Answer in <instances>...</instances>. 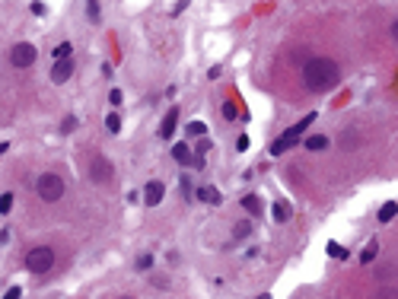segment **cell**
Listing matches in <instances>:
<instances>
[{
	"label": "cell",
	"instance_id": "6da1fadb",
	"mask_svg": "<svg viewBox=\"0 0 398 299\" xmlns=\"http://www.w3.org/2000/svg\"><path fill=\"white\" fill-rule=\"evenodd\" d=\"M338 77H341V70H338V64L328 61V57H312V61L303 67V83L316 92L331 89L338 83Z\"/></svg>",
	"mask_w": 398,
	"mask_h": 299
},
{
	"label": "cell",
	"instance_id": "7a4b0ae2",
	"mask_svg": "<svg viewBox=\"0 0 398 299\" xmlns=\"http://www.w3.org/2000/svg\"><path fill=\"white\" fill-rule=\"evenodd\" d=\"M312 121H316V115H312V112H309V115L303 118V121H296L293 127H287V130H284V134H281V137H277V140L271 143V156H281V153H284V150H290V147H293V143L299 140V134H303V130H306V127H309Z\"/></svg>",
	"mask_w": 398,
	"mask_h": 299
},
{
	"label": "cell",
	"instance_id": "3957f363",
	"mask_svg": "<svg viewBox=\"0 0 398 299\" xmlns=\"http://www.w3.org/2000/svg\"><path fill=\"white\" fill-rule=\"evenodd\" d=\"M35 191H39L42 201L54 204V201L64 197V178L54 175V172H45V175H39V182H35Z\"/></svg>",
	"mask_w": 398,
	"mask_h": 299
},
{
	"label": "cell",
	"instance_id": "277c9868",
	"mask_svg": "<svg viewBox=\"0 0 398 299\" xmlns=\"http://www.w3.org/2000/svg\"><path fill=\"white\" fill-rule=\"evenodd\" d=\"M26 268L32 274H45V271H51L54 268V252L48 245H39V248H32V252L26 255Z\"/></svg>",
	"mask_w": 398,
	"mask_h": 299
},
{
	"label": "cell",
	"instance_id": "5b68a950",
	"mask_svg": "<svg viewBox=\"0 0 398 299\" xmlns=\"http://www.w3.org/2000/svg\"><path fill=\"white\" fill-rule=\"evenodd\" d=\"M35 57H39L35 45L32 42H19V45H13V51H10V64L19 67V70H26V67L35 64Z\"/></svg>",
	"mask_w": 398,
	"mask_h": 299
},
{
	"label": "cell",
	"instance_id": "8992f818",
	"mask_svg": "<svg viewBox=\"0 0 398 299\" xmlns=\"http://www.w3.org/2000/svg\"><path fill=\"white\" fill-rule=\"evenodd\" d=\"M93 182H108V178H112V162L108 159H102V156H96L93 159Z\"/></svg>",
	"mask_w": 398,
	"mask_h": 299
},
{
	"label": "cell",
	"instance_id": "52a82bcc",
	"mask_svg": "<svg viewBox=\"0 0 398 299\" xmlns=\"http://www.w3.org/2000/svg\"><path fill=\"white\" fill-rule=\"evenodd\" d=\"M163 194H166V188H163V182H150L147 188H143V204H150V207H156L163 201Z\"/></svg>",
	"mask_w": 398,
	"mask_h": 299
},
{
	"label": "cell",
	"instance_id": "ba28073f",
	"mask_svg": "<svg viewBox=\"0 0 398 299\" xmlns=\"http://www.w3.org/2000/svg\"><path fill=\"white\" fill-rule=\"evenodd\" d=\"M70 74H74V61H54V67H51V80L54 83H64V80H70Z\"/></svg>",
	"mask_w": 398,
	"mask_h": 299
},
{
	"label": "cell",
	"instance_id": "9c48e42d",
	"mask_svg": "<svg viewBox=\"0 0 398 299\" xmlns=\"http://www.w3.org/2000/svg\"><path fill=\"white\" fill-rule=\"evenodd\" d=\"M175 124H178V109H169V115L163 118L160 137H163V140H172V134H175Z\"/></svg>",
	"mask_w": 398,
	"mask_h": 299
},
{
	"label": "cell",
	"instance_id": "30bf717a",
	"mask_svg": "<svg viewBox=\"0 0 398 299\" xmlns=\"http://www.w3.org/2000/svg\"><path fill=\"white\" fill-rule=\"evenodd\" d=\"M172 156L182 162V165H191V162H195V153L188 150V143H175V147H172Z\"/></svg>",
	"mask_w": 398,
	"mask_h": 299
},
{
	"label": "cell",
	"instance_id": "8fae6325",
	"mask_svg": "<svg viewBox=\"0 0 398 299\" xmlns=\"http://www.w3.org/2000/svg\"><path fill=\"white\" fill-rule=\"evenodd\" d=\"M395 213H398V204H395V201H385L382 210H379V223H392Z\"/></svg>",
	"mask_w": 398,
	"mask_h": 299
},
{
	"label": "cell",
	"instance_id": "7c38bea8",
	"mask_svg": "<svg viewBox=\"0 0 398 299\" xmlns=\"http://www.w3.org/2000/svg\"><path fill=\"white\" fill-rule=\"evenodd\" d=\"M303 143H306V150H325V147H328V137H325V134H312Z\"/></svg>",
	"mask_w": 398,
	"mask_h": 299
},
{
	"label": "cell",
	"instance_id": "4fadbf2b",
	"mask_svg": "<svg viewBox=\"0 0 398 299\" xmlns=\"http://www.w3.org/2000/svg\"><path fill=\"white\" fill-rule=\"evenodd\" d=\"M242 207L252 213V217H258V213H261V197H255V194H246V197H242Z\"/></svg>",
	"mask_w": 398,
	"mask_h": 299
},
{
	"label": "cell",
	"instance_id": "5bb4252c",
	"mask_svg": "<svg viewBox=\"0 0 398 299\" xmlns=\"http://www.w3.org/2000/svg\"><path fill=\"white\" fill-rule=\"evenodd\" d=\"M290 204H287V201H277V204H274V220L277 223H284V220H290Z\"/></svg>",
	"mask_w": 398,
	"mask_h": 299
},
{
	"label": "cell",
	"instance_id": "9a60e30c",
	"mask_svg": "<svg viewBox=\"0 0 398 299\" xmlns=\"http://www.w3.org/2000/svg\"><path fill=\"white\" fill-rule=\"evenodd\" d=\"M198 197H201V201H210V204H220V201H223V197H220V191H217L213 185L201 188V191H198Z\"/></svg>",
	"mask_w": 398,
	"mask_h": 299
},
{
	"label": "cell",
	"instance_id": "2e32d148",
	"mask_svg": "<svg viewBox=\"0 0 398 299\" xmlns=\"http://www.w3.org/2000/svg\"><path fill=\"white\" fill-rule=\"evenodd\" d=\"M105 127L112 130V134H118V130H121V118H118L115 112H108V115H105Z\"/></svg>",
	"mask_w": 398,
	"mask_h": 299
},
{
	"label": "cell",
	"instance_id": "e0dca14e",
	"mask_svg": "<svg viewBox=\"0 0 398 299\" xmlns=\"http://www.w3.org/2000/svg\"><path fill=\"white\" fill-rule=\"evenodd\" d=\"M252 232V223L249 220H242V223H236V229H233V239H246Z\"/></svg>",
	"mask_w": 398,
	"mask_h": 299
},
{
	"label": "cell",
	"instance_id": "ac0fdd59",
	"mask_svg": "<svg viewBox=\"0 0 398 299\" xmlns=\"http://www.w3.org/2000/svg\"><path fill=\"white\" fill-rule=\"evenodd\" d=\"M67 57H70V42H61L54 48V61H67Z\"/></svg>",
	"mask_w": 398,
	"mask_h": 299
},
{
	"label": "cell",
	"instance_id": "d6986e66",
	"mask_svg": "<svg viewBox=\"0 0 398 299\" xmlns=\"http://www.w3.org/2000/svg\"><path fill=\"white\" fill-rule=\"evenodd\" d=\"M185 130H188V137H204V134H207V127H204L201 121H191Z\"/></svg>",
	"mask_w": 398,
	"mask_h": 299
},
{
	"label": "cell",
	"instance_id": "ffe728a7",
	"mask_svg": "<svg viewBox=\"0 0 398 299\" xmlns=\"http://www.w3.org/2000/svg\"><path fill=\"white\" fill-rule=\"evenodd\" d=\"M376 245H379V242H370V245H366V252H363V255H360V261H363V264H370V261H373V258H376V252H379V248H376Z\"/></svg>",
	"mask_w": 398,
	"mask_h": 299
},
{
	"label": "cell",
	"instance_id": "44dd1931",
	"mask_svg": "<svg viewBox=\"0 0 398 299\" xmlns=\"http://www.w3.org/2000/svg\"><path fill=\"white\" fill-rule=\"evenodd\" d=\"M207 150H210V140L204 137V140L198 143V150H195V159H204V156H207Z\"/></svg>",
	"mask_w": 398,
	"mask_h": 299
},
{
	"label": "cell",
	"instance_id": "7402d4cb",
	"mask_svg": "<svg viewBox=\"0 0 398 299\" xmlns=\"http://www.w3.org/2000/svg\"><path fill=\"white\" fill-rule=\"evenodd\" d=\"M10 207H13V194H4V197H0V213L7 217V213H10Z\"/></svg>",
	"mask_w": 398,
	"mask_h": 299
},
{
	"label": "cell",
	"instance_id": "603a6c76",
	"mask_svg": "<svg viewBox=\"0 0 398 299\" xmlns=\"http://www.w3.org/2000/svg\"><path fill=\"white\" fill-rule=\"evenodd\" d=\"M236 115H239V112H236V105H233V102H223V118H226V121H233Z\"/></svg>",
	"mask_w": 398,
	"mask_h": 299
},
{
	"label": "cell",
	"instance_id": "cb8c5ba5",
	"mask_svg": "<svg viewBox=\"0 0 398 299\" xmlns=\"http://www.w3.org/2000/svg\"><path fill=\"white\" fill-rule=\"evenodd\" d=\"M74 127H77V118H74V115H67V118H64V124H61V130H64V134H70Z\"/></svg>",
	"mask_w": 398,
	"mask_h": 299
},
{
	"label": "cell",
	"instance_id": "d4e9b609",
	"mask_svg": "<svg viewBox=\"0 0 398 299\" xmlns=\"http://www.w3.org/2000/svg\"><path fill=\"white\" fill-rule=\"evenodd\" d=\"M328 255H331V258H347V252H344L341 245H334V242L328 245Z\"/></svg>",
	"mask_w": 398,
	"mask_h": 299
},
{
	"label": "cell",
	"instance_id": "484cf974",
	"mask_svg": "<svg viewBox=\"0 0 398 299\" xmlns=\"http://www.w3.org/2000/svg\"><path fill=\"white\" fill-rule=\"evenodd\" d=\"M178 188H182V194H185V197H191V178H188V175H182V182H178Z\"/></svg>",
	"mask_w": 398,
	"mask_h": 299
},
{
	"label": "cell",
	"instance_id": "4316f807",
	"mask_svg": "<svg viewBox=\"0 0 398 299\" xmlns=\"http://www.w3.org/2000/svg\"><path fill=\"white\" fill-rule=\"evenodd\" d=\"M86 13H89V19H99V4H96V0L86 4Z\"/></svg>",
	"mask_w": 398,
	"mask_h": 299
},
{
	"label": "cell",
	"instance_id": "83f0119b",
	"mask_svg": "<svg viewBox=\"0 0 398 299\" xmlns=\"http://www.w3.org/2000/svg\"><path fill=\"white\" fill-rule=\"evenodd\" d=\"M150 264H153V258H150V255H140V258H137V268H140V271H147Z\"/></svg>",
	"mask_w": 398,
	"mask_h": 299
},
{
	"label": "cell",
	"instance_id": "f1b7e54d",
	"mask_svg": "<svg viewBox=\"0 0 398 299\" xmlns=\"http://www.w3.org/2000/svg\"><path fill=\"white\" fill-rule=\"evenodd\" d=\"M22 296V290H19V286H10V290L4 293V299H19Z\"/></svg>",
	"mask_w": 398,
	"mask_h": 299
},
{
	"label": "cell",
	"instance_id": "f546056e",
	"mask_svg": "<svg viewBox=\"0 0 398 299\" xmlns=\"http://www.w3.org/2000/svg\"><path fill=\"white\" fill-rule=\"evenodd\" d=\"M236 150H239V153H246V150H249V137H246V134L236 140Z\"/></svg>",
	"mask_w": 398,
	"mask_h": 299
},
{
	"label": "cell",
	"instance_id": "4dcf8cb0",
	"mask_svg": "<svg viewBox=\"0 0 398 299\" xmlns=\"http://www.w3.org/2000/svg\"><path fill=\"white\" fill-rule=\"evenodd\" d=\"M108 99H112V105H121V89H112V92H108Z\"/></svg>",
	"mask_w": 398,
	"mask_h": 299
},
{
	"label": "cell",
	"instance_id": "1f68e13d",
	"mask_svg": "<svg viewBox=\"0 0 398 299\" xmlns=\"http://www.w3.org/2000/svg\"><path fill=\"white\" fill-rule=\"evenodd\" d=\"M32 13L35 16H45V4H32Z\"/></svg>",
	"mask_w": 398,
	"mask_h": 299
},
{
	"label": "cell",
	"instance_id": "d6a6232c",
	"mask_svg": "<svg viewBox=\"0 0 398 299\" xmlns=\"http://www.w3.org/2000/svg\"><path fill=\"white\" fill-rule=\"evenodd\" d=\"M382 299H395V290H385V293H382Z\"/></svg>",
	"mask_w": 398,
	"mask_h": 299
},
{
	"label": "cell",
	"instance_id": "836d02e7",
	"mask_svg": "<svg viewBox=\"0 0 398 299\" xmlns=\"http://www.w3.org/2000/svg\"><path fill=\"white\" fill-rule=\"evenodd\" d=\"M255 299H271V296H268V293H261V296H255Z\"/></svg>",
	"mask_w": 398,
	"mask_h": 299
},
{
	"label": "cell",
	"instance_id": "e575fe53",
	"mask_svg": "<svg viewBox=\"0 0 398 299\" xmlns=\"http://www.w3.org/2000/svg\"><path fill=\"white\" fill-rule=\"evenodd\" d=\"M118 299H134V296H118Z\"/></svg>",
	"mask_w": 398,
	"mask_h": 299
}]
</instances>
